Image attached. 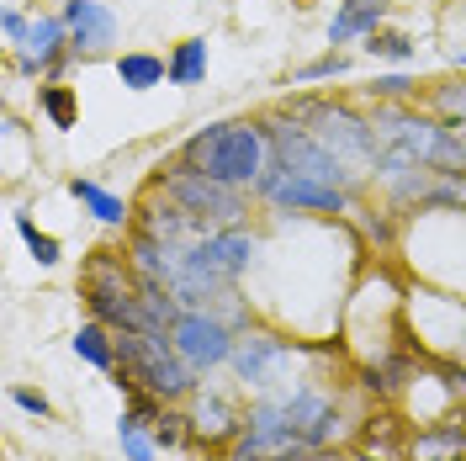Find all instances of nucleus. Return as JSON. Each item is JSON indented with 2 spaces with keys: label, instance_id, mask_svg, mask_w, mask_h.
Returning a JSON list of instances; mask_svg holds the SVG:
<instances>
[{
  "label": "nucleus",
  "instance_id": "obj_7",
  "mask_svg": "<svg viewBox=\"0 0 466 461\" xmlns=\"http://www.w3.org/2000/svg\"><path fill=\"white\" fill-rule=\"evenodd\" d=\"M170 340H175V350H180V361H186L191 372H207V366H223V361L233 355L228 329H223L218 318H207V313H180V318H175V329H170Z\"/></svg>",
  "mask_w": 466,
  "mask_h": 461
},
{
  "label": "nucleus",
  "instance_id": "obj_31",
  "mask_svg": "<svg viewBox=\"0 0 466 461\" xmlns=\"http://www.w3.org/2000/svg\"><path fill=\"white\" fill-rule=\"evenodd\" d=\"M461 16H466V5H461Z\"/></svg>",
  "mask_w": 466,
  "mask_h": 461
},
{
  "label": "nucleus",
  "instance_id": "obj_3",
  "mask_svg": "<svg viewBox=\"0 0 466 461\" xmlns=\"http://www.w3.org/2000/svg\"><path fill=\"white\" fill-rule=\"evenodd\" d=\"M249 255H255V239H249L244 229L207 233L191 255L175 260V282H170L175 297H186V302H202V297H212V292L228 287L233 276L249 265Z\"/></svg>",
  "mask_w": 466,
  "mask_h": 461
},
{
  "label": "nucleus",
  "instance_id": "obj_5",
  "mask_svg": "<svg viewBox=\"0 0 466 461\" xmlns=\"http://www.w3.org/2000/svg\"><path fill=\"white\" fill-rule=\"evenodd\" d=\"M270 144H276V170L287 175H302V180H323V186H350V170L345 159L334 154V149L323 144V138H308L302 128H270Z\"/></svg>",
  "mask_w": 466,
  "mask_h": 461
},
{
  "label": "nucleus",
  "instance_id": "obj_23",
  "mask_svg": "<svg viewBox=\"0 0 466 461\" xmlns=\"http://www.w3.org/2000/svg\"><path fill=\"white\" fill-rule=\"evenodd\" d=\"M122 451H127L133 461H154V446H148L144 419H138V414H127V419H122Z\"/></svg>",
  "mask_w": 466,
  "mask_h": 461
},
{
  "label": "nucleus",
  "instance_id": "obj_17",
  "mask_svg": "<svg viewBox=\"0 0 466 461\" xmlns=\"http://www.w3.org/2000/svg\"><path fill=\"white\" fill-rule=\"evenodd\" d=\"M116 75H122V86L127 90H148V86L165 80V64H159L154 54H122L116 58Z\"/></svg>",
  "mask_w": 466,
  "mask_h": 461
},
{
  "label": "nucleus",
  "instance_id": "obj_21",
  "mask_svg": "<svg viewBox=\"0 0 466 461\" xmlns=\"http://www.w3.org/2000/svg\"><path fill=\"white\" fill-rule=\"evenodd\" d=\"M43 112L54 117V128H75V90L69 86H48L43 90Z\"/></svg>",
  "mask_w": 466,
  "mask_h": 461
},
{
  "label": "nucleus",
  "instance_id": "obj_6",
  "mask_svg": "<svg viewBox=\"0 0 466 461\" xmlns=\"http://www.w3.org/2000/svg\"><path fill=\"white\" fill-rule=\"evenodd\" d=\"M165 197H175L186 212H197L202 223L207 218H223V223L238 218V186H223V180L191 170V165H180L175 175H165Z\"/></svg>",
  "mask_w": 466,
  "mask_h": 461
},
{
  "label": "nucleus",
  "instance_id": "obj_26",
  "mask_svg": "<svg viewBox=\"0 0 466 461\" xmlns=\"http://www.w3.org/2000/svg\"><path fill=\"white\" fill-rule=\"evenodd\" d=\"M191 419H175V414H159V425H154V440L159 446H180L186 435H197V430H186Z\"/></svg>",
  "mask_w": 466,
  "mask_h": 461
},
{
  "label": "nucleus",
  "instance_id": "obj_15",
  "mask_svg": "<svg viewBox=\"0 0 466 461\" xmlns=\"http://www.w3.org/2000/svg\"><path fill=\"white\" fill-rule=\"evenodd\" d=\"M191 430L202 435V440H228V435H238L244 425H238V414H233L228 398H197V408H191Z\"/></svg>",
  "mask_w": 466,
  "mask_h": 461
},
{
  "label": "nucleus",
  "instance_id": "obj_27",
  "mask_svg": "<svg viewBox=\"0 0 466 461\" xmlns=\"http://www.w3.org/2000/svg\"><path fill=\"white\" fill-rule=\"evenodd\" d=\"M323 75H345V58L329 54V58H319V64H302V69H297V80H323Z\"/></svg>",
  "mask_w": 466,
  "mask_h": 461
},
{
  "label": "nucleus",
  "instance_id": "obj_29",
  "mask_svg": "<svg viewBox=\"0 0 466 461\" xmlns=\"http://www.w3.org/2000/svg\"><path fill=\"white\" fill-rule=\"evenodd\" d=\"M0 27H5V37H11V43H22V37H27V16H22V11H5V22H0Z\"/></svg>",
  "mask_w": 466,
  "mask_h": 461
},
{
  "label": "nucleus",
  "instance_id": "obj_24",
  "mask_svg": "<svg viewBox=\"0 0 466 461\" xmlns=\"http://www.w3.org/2000/svg\"><path fill=\"white\" fill-rule=\"evenodd\" d=\"M435 101H440V107H445V112H451V117H456L451 128H456V133H461V138H466V86H445V90H440V96H435Z\"/></svg>",
  "mask_w": 466,
  "mask_h": 461
},
{
  "label": "nucleus",
  "instance_id": "obj_4",
  "mask_svg": "<svg viewBox=\"0 0 466 461\" xmlns=\"http://www.w3.org/2000/svg\"><path fill=\"white\" fill-rule=\"evenodd\" d=\"M86 302H90V313L101 318V323H112V329H148L144 297H138V287H133L122 255H112V250H96V255H90Z\"/></svg>",
  "mask_w": 466,
  "mask_h": 461
},
{
  "label": "nucleus",
  "instance_id": "obj_9",
  "mask_svg": "<svg viewBox=\"0 0 466 461\" xmlns=\"http://www.w3.org/2000/svg\"><path fill=\"white\" fill-rule=\"evenodd\" d=\"M64 27H69V48H80V54H96V48H106L116 37L112 11L96 5V0H69L64 5Z\"/></svg>",
  "mask_w": 466,
  "mask_h": 461
},
{
  "label": "nucleus",
  "instance_id": "obj_22",
  "mask_svg": "<svg viewBox=\"0 0 466 461\" xmlns=\"http://www.w3.org/2000/svg\"><path fill=\"white\" fill-rule=\"evenodd\" d=\"M16 229H22V239H27V250L37 255V265H58V239H48L32 218H16Z\"/></svg>",
  "mask_w": 466,
  "mask_h": 461
},
{
  "label": "nucleus",
  "instance_id": "obj_10",
  "mask_svg": "<svg viewBox=\"0 0 466 461\" xmlns=\"http://www.w3.org/2000/svg\"><path fill=\"white\" fill-rule=\"evenodd\" d=\"M287 404V419H291V435L313 451V446H323L329 435H334V419H339V408L329 404L323 393H297V398H281Z\"/></svg>",
  "mask_w": 466,
  "mask_h": 461
},
{
  "label": "nucleus",
  "instance_id": "obj_13",
  "mask_svg": "<svg viewBox=\"0 0 466 461\" xmlns=\"http://www.w3.org/2000/svg\"><path fill=\"white\" fill-rule=\"evenodd\" d=\"M381 16H387V0H345V11L329 22V43H350L360 32H377Z\"/></svg>",
  "mask_w": 466,
  "mask_h": 461
},
{
  "label": "nucleus",
  "instance_id": "obj_19",
  "mask_svg": "<svg viewBox=\"0 0 466 461\" xmlns=\"http://www.w3.org/2000/svg\"><path fill=\"white\" fill-rule=\"evenodd\" d=\"M202 75H207V43H202V37H191V43H180V48H175L170 80H175V86H197Z\"/></svg>",
  "mask_w": 466,
  "mask_h": 461
},
{
  "label": "nucleus",
  "instance_id": "obj_1",
  "mask_svg": "<svg viewBox=\"0 0 466 461\" xmlns=\"http://www.w3.org/2000/svg\"><path fill=\"white\" fill-rule=\"evenodd\" d=\"M116 366H122V387H144L154 398H186L191 393V366L180 361L175 340L165 329H122L116 334Z\"/></svg>",
  "mask_w": 466,
  "mask_h": 461
},
{
  "label": "nucleus",
  "instance_id": "obj_11",
  "mask_svg": "<svg viewBox=\"0 0 466 461\" xmlns=\"http://www.w3.org/2000/svg\"><path fill=\"white\" fill-rule=\"evenodd\" d=\"M302 117H319L323 122L319 138L329 149L345 144V149H355V154H366V159H377V133H371L366 122H355L350 112H339V107H302Z\"/></svg>",
  "mask_w": 466,
  "mask_h": 461
},
{
  "label": "nucleus",
  "instance_id": "obj_20",
  "mask_svg": "<svg viewBox=\"0 0 466 461\" xmlns=\"http://www.w3.org/2000/svg\"><path fill=\"white\" fill-rule=\"evenodd\" d=\"M451 446H456V451L466 446L461 425H440V430H424L419 440H413V451H419V456H435V451H451Z\"/></svg>",
  "mask_w": 466,
  "mask_h": 461
},
{
  "label": "nucleus",
  "instance_id": "obj_12",
  "mask_svg": "<svg viewBox=\"0 0 466 461\" xmlns=\"http://www.w3.org/2000/svg\"><path fill=\"white\" fill-rule=\"evenodd\" d=\"M58 54H64V22H54V16H37L27 27V37H22V69L27 75H37V69H54Z\"/></svg>",
  "mask_w": 466,
  "mask_h": 461
},
{
  "label": "nucleus",
  "instance_id": "obj_18",
  "mask_svg": "<svg viewBox=\"0 0 466 461\" xmlns=\"http://www.w3.org/2000/svg\"><path fill=\"white\" fill-rule=\"evenodd\" d=\"M69 345H75V355H86L90 366H101V372H106V366H116V345L106 340L101 318H96V323H86V329H80V334H75Z\"/></svg>",
  "mask_w": 466,
  "mask_h": 461
},
{
  "label": "nucleus",
  "instance_id": "obj_30",
  "mask_svg": "<svg viewBox=\"0 0 466 461\" xmlns=\"http://www.w3.org/2000/svg\"><path fill=\"white\" fill-rule=\"evenodd\" d=\"M377 96H392L398 101V96H408V80L403 75H387V80H377Z\"/></svg>",
  "mask_w": 466,
  "mask_h": 461
},
{
  "label": "nucleus",
  "instance_id": "obj_2",
  "mask_svg": "<svg viewBox=\"0 0 466 461\" xmlns=\"http://www.w3.org/2000/svg\"><path fill=\"white\" fill-rule=\"evenodd\" d=\"M180 159L191 170L223 180V186H249V180L265 175V133L260 128H244V122H218V128L197 133Z\"/></svg>",
  "mask_w": 466,
  "mask_h": 461
},
{
  "label": "nucleus",
  "instance_id": "obj_25",
  "mask_svg": "<svg viewBox=\"0 0 466 461\" xmlns=\"http://www.w3.org/2000/svg\"><path fill=\"white\" fill-rule=\"evenodd\" d=\"M371 54L381 58H413V48H408V37H398V32H371V43H366Z\"/></svg>",
  "mask_w": 466,
  "mask_h": 461
},
{
  "label": "nucleus",
  "instance_id": "obj_16",
  "mask_svg": "<svg viewBox=\"0 0 466 461\" xmlns=\"http://www.w3.org/2000/svg\"><path fill=\"white\" fill-rule=\"evenodd\" d=\"M69 191H75V202H86L101 223H112V229H116V223H127V202L112 197V191H101L96 180H69Z\"/></svg>",
  "mask_w": 466,
  "mask_h": 461
},
{
  "label": "nucleus",
  "instance_id": "obj_14",
  "mask_svg": "<svg viewBox=\"0 0 466 461\" xmlns=\"http://www.w3.org/2000/svg\"><path fill=\"white\" fill-rule=\"evenodd\" d=\"M276 355H287V345H281L276 334H249L244 345H233V366H238L244 382H265V372H270Z\"/></svg>",
  "mask_w": 466,
  "mask_h": 461
},
{
  "label": "nucleus",
  "instance_id": "obj_8",
  "mask_svg": "<svg viewBox=\"0 0 466 461\" xmlns=\"http://www.w3.org/2000/svg\"><path fill=\"white\" fill-rule=\"evenodd\" d=\"M260 191L276 207H291V212H345L350 197L339 186H323V180H302V175L287 170H265L260 175Z\"/></svg>",
  "mask_w": 466,
  "mask_h": 461
},
{
  "label": "nucleus",
  "instance_id": "obj_28",
  "mask_svg": "<svg viewBox=\"0 0 466 461\" xmlns=\"http://www.w3.org/2000/svg\"><path fill=\"white\" fill-rule=\"evenodd\" d=\"M11 398H16V404L27 408V414H37V419H43V414H48V398H43V393H27V387H16V393H11Z\"/></svg>",
  "mask_w": 466,
  "mask_h": 461
}]
</instances>
